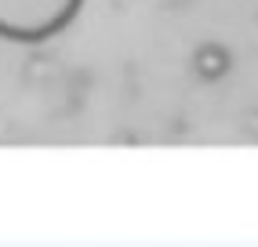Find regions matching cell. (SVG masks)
Masks as SVG:
<instances>
[{"mask_svg":"<svg viewBox=\"0 0 258 247\" xmlns=\"http://www.w3.org/2000/svg\"><path fill=\"white\" fill-rule=\"evenodd\" d=\"M229 69H233V55H229V47H226V44L208 40V44H200V47L193 51V73H197L200 80L215 84V80L226 77Z\"/></svg>","mask_w":258,"mask_h":247,"instance_id":"obj_2","label":"cell"},{"mask_svg":"<svg viewBox=\"0 0 258 247\" xmlns=\"http://www.w3.org/2000/svg\"><path fill=\"white\" fill-rule=\"evenodd\" d=\"M84 0H0V37L15 44H40L70 26Z\"/></svg>","mask_w":258,"mask_h":247,"instance_id":"obj_1","label":"cell"}]
</instances>
